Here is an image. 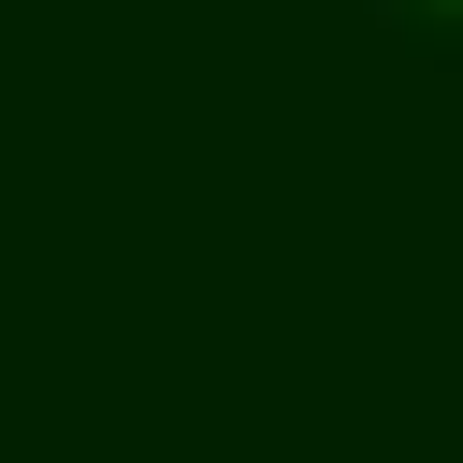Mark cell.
Wrapping results in <instances>:
<instances>
[{"mask_svg":"<svg viewBox=\"0 0 463 463\" xmlns=\"http://www.w3.org/2000/svg\"><path fill=\"white\" fill-rule=\"evenodd\" d=\"M391 43H420V58H463V0H362Z\"/></svg>","mask_w":463,"mask_h":463,"instance_id":"6da1fadb","label":"cell"}]
</instances>
